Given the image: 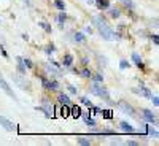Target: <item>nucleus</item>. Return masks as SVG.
Listing matches in <instances>:
<instances>
[{
	"instance_id": "27",
	"label": "nucleus",
	"mask_w": 159,
	"mask_h": 146,
	"mask_svg": "<svg viewBox=\"0 0 159 146\" xmlns=\"http://www.w3.org/2000/svg\"><path fill=\"white\" fill-rule=\"evenodd\" d=\"M38 26H40V27H43V29H45V30H46L48 33H51V30H53V29H51V26L48 24V22H40V24H38Z\"/></svg>"
},
{
	"instance_id": "1",
	"label": "nucleus",
	"mask_w": 159,
	"mask_h": 146,
	"mask_svg": "<svg viewBox=\"0 0 159 146\" xmlns=\"http://www.w3.org/2000/svg\"><path fill=\"white\" fill-rule=\"evenodd\" d=\"M92 21L95 22V27H97V30L100 32V35H102V38H104V40H113V38H115V32H113L110 27H108V24L105 22V19H102V18H99V16H95Z\"/></svg>"
},
{
	"instance_id": "16",
	"label": "nucleus",
	"mask_w": 159,
	"mask_h": 146,
	"mask_svg": "<svg viewBox=\"0 0 159 146\" xmlns=\"http://www.w3.org/2000/svg\"><path fill=\"white\" fill-rule=\"evenodd\" d=\"M132 60L135 62V65H139V67H143V62H142L140 56H139L137 53H134V54H132Z\"/></svg>"
},
{
	"instance_id": "25",
	"label": "nucleus",
	"mask_w": 159,
	"mask_h": 146,
	"mask_svg": "<svg viewBox=\"0 0 159 146\" xmlns=\"http://www.w3.org/2000/svg\"><path fill=\"white\" fill-rule=\"evenodd\" d=\"M121 3L124 5V7H127L129 10H134V3H132V0H121Z\"/></svg>"
},
{
	"instance_id": "33",
	"label": "nucleus",
	"mask_w": 159,
	"mask_h": 146,
	"mask_svg": "<svg viewBox=\"0 0 159 146\" xmlns=\"http://www.w3.org/2000/svg\"><path fill=\"white\" fill-rule=\"evenodd\" d=\"M22 64H24V65L27 67V68H32V67H33V64L30 62L29 59H22Z\"/></svg>"
},
{
	"instance_id": "32",
	"label": "nucleus",
	"mask_w": 159,
	"mask_h": 146,
	"mask_svg": "<svg viewBox=\"0 0 159 146\" xmlns=\"http://www.w3.org/2000/svg\"><path fill=\"white\" fill-rule=\"evenodd\" d=\"M54 51H56V48H54V44H53V43L46 46V54H51V53H54Z\"/></svg>"
},
{
	"instance_id": "29",
	"label": "nucleus",
	"mask_w": 159,
	"mask_h": 146,
	"mask_svg": "<svg viewBox=\"0 0 159 146\" xmlns=\"http://www.w3.org/2000/svg\"><path fill=\"white\" fill-rule=\"evenodd\" d=\"M94 81H95V83H102V81H104L102 73H95V75H94Z\"/></svg>"
},
{
	"instance_id": "18",
	"label": "nucleus",
	"mask_w": 159,
	"mask_h": 146,
	"mask_svg": "<svg viewBox=\"0 0 159 146\" xmlns=\"http://www.w3.org/2000/svg\"><path fill=\"white\" fill-rule=\"evenodd\" d=\"M69 113H70V105H62V108H61V114L62 116H69Z\"/></svg>"
},
{
	"instance_id": "19",
	"label": "nucleus",
	"mask_w": 159,
	"mask_h": 146,
	"mask_svg": "<svg viewBox=\"0 0 159 146\" xmlns=\"http://www.w3.org/2000/svg\"><path fill=\"white\" fill-rule=\"evenodd\" d=\"M54 5H56V8L61 10V11H64V10H65V3L62 2V0H54Z\"/></svg>"
},
{
	"instance_id": "13",
	"label": "nucleus",
	"mask_w": 159,
	"mask_h": 146,
	"mask_svg": "<svg viewBox=\"0 0 159 146\" xmlns=\"http://www.w3.org/2000/svg\"><path fill=\"white\" fill-rule=\"evenodd\" d=\"M16 60H18V70L21 75H26V68H24V64H22V57H16Z\"/></svg>"
},
{
	"instance_id": "12",
	"label": "nucleus",
	"mask_w": 159,
	"mask_h": 146,
	"mask_svg": "<svg viewBox=\"0 0 159 146\" xmlns=\"http://www.w3.org/2000/svg\"><path fill=\"white\" fill-rule=\"evenodd\" d=\"M70 111H72V114L75 116V117H80V116H81V110H80V106H78V105L70 106Z\"/></svg>"
},
{
	"instance_id": "10",
	"label": "nucleus",
	"mask_w": 159,
	"mask_h": 146,
	"mask_svg": "<svg viewBox=\"0 0 159 146\" xmlns=\"http://www.w3.org/2000/svg\"><path fill=\"white\" fill-rule=\"evenodd\" d=\"M59 102L62 103V105H72V102H70V99H69V95H65V94H59Z\"/></svg>"
},
{
	"instance_id": "8",
	"label": "nucleus",
	"mask_w": 159,
	"mask_h": 146,
	"mask_svg": "<svg viewBox=\"0 0 159 146\" xmlns=\"http://www.w3.org/2000/svg\"><path fill=\"white\" fill-rule=\"evenodd\" d=\"M119 126H121V130H123V132H127V133H135V129H134L132 126H130V124H127V122H121Z\"/></svg>"
},
{
	"instance_id": "36",
	"label": "nucleus",
	"mask_w": 159,
	"mask_h": 146,
	"mask_svg": "<svg viewBox=\"0 0 159 146\" xmlns=\"http://www.w3.org/2000/svg\"><path fill=\"white\" fill-rule=\"evenodd\" d=\"M91 108H92V113H94V114H99V113H100V108H99V106H94V105H92Z\"/></svg>"
},
{
	"instance_id": "30",
	"label": "nucleus",
	"mask_w": 159,
	"mask_h": 146,
	"mask_svg": "<svg viewBox=\"0 0 159 146\" xmlns=\"http://www.w3.org/2000/svg\"><path fill=\"white\" fill-rule=\"evenodd\" d=\"M78 143L83 144V146H89L91 144V141H89V140H86V138H78Z\"/></svg>"
},
{
	"instance_id": "15",
	"label": "nucleus",
	"mask_w": 159,
	"mask_h": 146,
	"mask_svg": "<svg viewBox=\"0 0 159 146\" xmlns=\"http://www.w3.org/2000/svg\"><path fill=\"white\" fill-rule=\"evenodd\" d=\"M146 132H148V135H151V137H154V138H157V137H159V133H157V130H156V129H153L151 126H146Z\"/></svg>"
},
{
	"instance_id": "28",
	"label": "nucleus",
	"mask_w": 159,
	"mask_h": 146,
	"mask_svg": "<svg viewBox=\"0 0 159 146\" xmlns=\"http://www.w3.org/2000/svg\"><path fill=\"white\" fill-rule=\"evenodd\" d=\"M81 103H83V105H86V106H89V108L92 106V102H91L88 97H83V99H81Z\"/></svg>"
},
{
	"instance_id": "37",
	"label": "nucleus",
	"mask_w": 159,
	"mask_h": 146,
	"mask_svg": "<svg viewBox=\"0 0 159 146\" xmlns=\"http://www.w3.org/2000/svg\"><path fill=\"white\" fill-rule=\"evenodd\" d=\"M69 91H70L72 94H76V92H78V91H76V87H75V86H72V84L69 86Z\"/></svg>"
},
{
	"instance_id": "23",
	"label": "nucleus",
	"mask_w": 159,
	"mask_h": 146,
	"mask_svg": "<svg viewBox=\"0 0 159 146\" xmlns=\"http://www.w3.org/2000/svg\"><path fill=\"white\" fill-rule=\"evenodd\" d=\"M58 87H59L58 81H49V84H48V91H56Z\"/></svg>"
},
{
	"instance_id": "22",
	"label": "nucleus",
	"mask_w": 159,
	"mask_h": 146,
	"mask_svg": "<svg viewBox=\"0 0 159 146\" xmlns=\"http://www.w3.org/2000/svg\"><path fill=\"white\" fill-rule=\"evenodd\" d=\"M100 114L104 116L105 119H111V117H113V114H111V111H110V110H102V111H100Z\"/></svg>"
},
{
	"instance_id": "21",
	"label": "nucleus",
	"mask_w": 159,
	"mask_h": 146,
	"mask_svg": "<svg viewBox=\"0 0 159 146\" xmlns=\"http://www.w3.org/2000/svg\"><path fill=\"white\" fill-rule=\"evenodd\" d=\"M84 40H86V37H84V33H81V32H78L76 35H75V41H78V43H83Z\"/></svg>"
},
{
	"instance_id": "17",
	"label": "nucleus",
	"mask_w": 159,
	"mask_h": 146,
	"mask_svg": "<svg viewBox=\"0 0 159 146\" xmlns=\"http://www.w3.org/2000/svg\"><path fill=\"white\" fill-rule=\"evenodd\" d=\"M72 62H73L72 54H65V56H64V65H65V67H70V65H72Z\"/></svg>"
},
{
	"instance_id": "20",
	"label": "nucleus",
	"mask_w": 159,
	"mask_h": 146,
	"mask_svg": "<svg viewBox=\"0 0 159 146\" xmlns=\"http://www.w3.org/2000/svg\"><path fill=\"white\" fill-rule=\"evenodd\" d=\"M80 75H81L83 78H91V76H92V73H91L89 68H83L81 71H80Z\"/></svg>"
},
{
	"instance_id": "35",
	"label": "nucleus",
	"mask_w": 159,
	"mask_h": 146,
	"mask_svg": "<svg viewBox=\"0 0 159 146\" xmlns=\"http://www.w3.org/2000/svg\"><path fill=\"white\" fill-rule=\"evenodd\" d=\"M42 84H43V87H45V89H48V84H49V81H48L45 76H42Z\"/></svg>"
},
{
	"instance_id": "7",
	"label": "nucleus",
	"mask_w": 159,
	"mask_h": 146,
	"mask_svg": "<svg viewBox=\"0 0 159 146\" xmlns=\"http://www.w3.org/2000/svg\"><path fill=\"white\" fill-rule=\"evenodd\" d=\"M132 91L135 94H139V95H143V97H151L150 89H146V87H135V89H132Z\"/></svg>"
},
{
	"instance_id": "3",
	"label": "nucleus",
	"mask_w": 159,
	"mask_h": 146,
	"mask_svg": "<svg viewBox=\"0 0 159 146\" xmlns=\"http://www.w3.org/2000/svg\"><path fill=\"white\" fill-rule=\"evenodd\" d=\"M0 87H2L3 91L7 92V94H8V95H10V97L13 99V100H18V97H16V94L13 92V89L10 87V84H8L7 81H5V78H3L2 75H0Z\"/></svg>"
},
{
	"instance_id": "9",
	"label": "nucleus",
	"mask_w": 159,
	"mask_h": 146,
	"mask_svg": "<svg viewBox=\"0 0 159 146\" xmlns=\"http://www.w3.org/2000/svg\"><path fill=\"white\" fill-rule=\"evenodd\" d=\"M83 119H84V122H86L89 127H95V126H97V122H95L88 113H84V114H83Z\"/></svg>"
},
{
	"instance_id": "11",
	"label": "nucleus",
	"mask_w": 159,
	"mask_h": 146,
	"mask_svg": "<svg viewBox=\"0 0 159 146\" xmlns=\"http://www.w3.org/2000/svg\"><path fill=\"white\" fill-rule=\"evenodd\" d=\"M45 68H46V71H48V73H53V75H59V73H61V71H59V68H56V67H54L53 64H51V65H49V64H46V67H45Z\"/></svg>"
},
{
	"instance_id": "6",
	"label": "nucleus",
	"mask_w": 159,
	"mask_h": 146,
	"mask_svg": "<svg viewBox=\"0 0 159 146\" xmlns=\"http://www.w3.org/2000/svg\"><path fill=\"white\" fill-rule=\"evenodd\" d=\"M143 117L148 122H151V124H157V119H156V116L151 113L150 110H143Z\"/></svg>"
},
{
	"instance_id": "31",
	"label": "nucleus",
	"mask_w": 159,
	"mask_h": 146,
	"mask_svg": "<svg viewBox=\"0 0 159 146\" xmlns=\"http://www.w3.org/2000/svg\"><path fill=\"white\" fill-rule=\"evenodd\" d=\"M127 67H129V62H127V60H121V62H119V68H121V70H126Z\"/></svg>"
},
{
	"instance_id": "14",
	"label": "nucleus",
	"mask_w": 159,
	"mask_h": 146,
	"mask_svg": "<svg viewBox=\"0 0 159 146\" xmlns=\"http://www.w3.org/2000/svg\"><path fill=\"white\" fill-rule=\"evenodd\" d=\"M97 7L105 10V8H110V2L108 0H97Z\"/></svg>"
},
{
	"instance_id": "2",
	"label": "nucleus",
	"mask_w": 159,
	"mask_h": 146,
	"mask_svg": "<svg viewBox=\"0 0 159 146\" xmlns=\"http://www.w3.org/2000/svg\"><path fill=\"white\" fill-rule=\"evenodd\" d=\"M92 94L99 95V97H104V99H105L108 103H111V102H110V94H108V91H107L105 87L99 86L97 83H95V84H92Z\"/></svg>"
},
{
	"instance_id": "4",
	"label": "nucleus",
	"mask_w": 159,
	"mask_h": 146,
	"mask_svg": "<svg viewBox=\"0 0 159 146\" xmlns=\"http://www.w3.org/2000/svg\"><path fill=\"white\" fill-rule=\"evenodd\" d=\"M118 106L124 111V113H127L129 116H135V110H134L129 103H126V102H119V103H118Z\"/></svg>"
},
{
	"instance_id": "26",
	"label": "nucleus",
	"mask_w": 159,
	"mask_h": 146,
	"mask_svg": "<svg viewBox=\"0 0 159 146\" xmlns=\"http://www.w3.org/2000/svg\"><path fill=\"white\" fill-rule=\"evenodd\" d=\"M119 14H121V13H119L118 8H110V16H111V18H119Z\"/></svg>"
},
{
	"instance_id": "38",
	"label": "nucleus",
	"mask_w": 159,
	"mask_h": 146,
	"mask_svg": "<svg viewBox=\"0 0 159 146\" xmlns=\"http://www.w3.org/2000/svg\"><path fill=\"white\" fill-rule=\"evenodd\" d=\"M151 38H153V41H154V44H159V38H157V35H153Z\"/></svg>"
},
{
	"instance_id": "34",
	"label": "nucleus",
	"mask_w": 159,
	"mask_h": 146,
	"mask_svg": "<svg viewBox=\"0 0 159 146\" xmlns=\"http://www.w3.org/2000/svg\"><path fill=\"white\" fill-rule=\"evenodd\" d=\"M151 102H153V105H154V106H157L159 105V99H157V95H154V97H153V95H151Z\"/></svg>"
},
{
	"instance_id": "5",
	"label": "nucleus",
	"mask_w": 159,
	"mask_h": 146,
	"mask_svg": "<svg viewBox=\"0 0 159 146\" xmlns=\"http://www.w3.org/2000/svg\"><path fill=\"white\" fill-rule=\"evenodd\" d=\"M0 126H2L3 129H7L8 132H13L14 130V124L11 121H8L7 117H3V116H0Z\"/></svg>"
},
{
	"instance_id": "39",
	"label": "nucleus",
	"mask_w": 159,
	"mask_h": 146,
	"mask_svg": "<svg viewBox=\"0 0 159 146\" xmlns=\"http://www.w3.org/2000/svg\"><path fill=\"white\" fill-rule=\"evenodd\" d=\"M127 144H129V146H137L139 143H137V141H127Z\"/></svg>"
},
{
	"instance_id": "24",
	"label": "nucleus",
	"mask_w": 159,
	"mask_h": 146,
	"mask_svg": "<svg viewBox=\"0 0 159 146\" xmlns=\"http://www.w3.org/2000/svg\"><path fill=\"white\" fill-rule=\"evenodd\" d=\"M58 21L61 22V26H62V24H64V22L67 21V14L64 13V11H61V13H59V16H58Z\"/></svg>"
}]
</instances>
